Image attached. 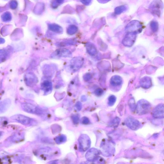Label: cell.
Returning <instances> with one entry per match:
<instances>
[{"label":"cell","instance_id":"1","mask_svg":"<svg viewBox=\"0 0 164 164\" xmlns=\"http://www.w3.org/2000/svg\"><path fill=\"white\" fill-rule=\"evenodd\" d=\"M84 62V58L81 57H77L72 58L66 67V70L71 73H75L79 70L82 66Z\"/></svg>","mask_w":164,"mask_h":164},{"label":"cell","instance_id":"2","mask_svg":"<svg viewBox=\"0 0 164 164\" xmlns=\"http://www.w3.org/2000/svg\"><path fill=\"white\" fill-rule=\"evenodd\" d=\"M151 108V105L150 102L144 99H142L138 102L136 110L139 115H143L150 112Z\"/></svg>","mask_w":164,"mask_h":164},{"label":"cell","instance_id":"3","mask_svg":"<svg viewBox=\"0 0 164 164\" xmlns=\"http://www.w3.org/2000/svg\"><path fill=\"white\" fill-rule=\"evenodd\" d=\"M79 150L82 152L86 151L90 147L91 141L90 138L85 134L79 136L78 139Z\"/></svg>","mask_w":164,"mask_h":164},{"label":"cell","instance_id":"4","mask_svg":"<svg viewBox=\"0 0 164 164\" xmlns=\"http://www.w3.org/2000/svg\"><path fill=\"white\" fill-rule=\"evenodd\" d=\"M142 30L141 23L138 21L134 20L129 23L125 28V31L127 32H131L136 34L140 33Z\"/></svg>","mask_w":164,"mask_h":164},{"label":"cell","instance_id":"5","mask_svg":"<svg viewBox=\"0 0 164 164\" xmlns=\"http://www.w3.org/2000/svg\"><path fill=\"white\" fill-rule=\"evenodd\" d=\"M111 144L107 141H103L101 148L104 155L109 156L113 154L115 152V148Z\"/></svg>","mask_w":164,"mask_h":164},{"label":"cell","instance_id":"6","mask_svg":"<svg viewBox=\"0 0 164 164\" xmlns=\"http://www.w3.org/2000/svg\"><path fill=\"white\" fill-rule=\"evenodd\" d=\"M72 56L71 52L68 49L65 48H60L56 50L51 55L52 58L57 59L61 57H70Z\"/></svg>","mask_w":164,"mask_h":164},{"label":"cell","instance_id":"7","mask_svg":"<svg viewBox=\"0 0 164 164\" xmlns=\"http://www.w3.org/2000/svg\"><path fill=\"white\" fill-rule=\"evenodd\" d=\"M137 34L133 33H127L122 40V43L123 45L128 47L132 46L136 41Z\"/></svg>","mask_w":164,"mask_h":164},{"label":"cell","instance_id":"8","mask_svg":"<svg viewBox=\"0 0 164 164\" xmlns=\"http://www.w3.org/2000/svg\"><path fill=\"white\" fill-rule=\"evenodd\" d=\"M24 81L28 86H33L38 82V79L35 74L32 73H26L24 76Z\"/></svg>","mask_w":164,"mask_h":164},{"label":"cell","instance_id":"9","mask_svg":"<svg viewBox=\"0 0 164 164\" xmlns=\"http://www.w3.org/2000/svg\"><path fill=\"white\" fill-rule=\"evenodd\" d=\"M21 107L23 110L27 113L35 114L41 113V110L36 106L29 103H23L22 104Z\"/></svg>","mask_w":164,"mask_h":164},{"label":"cell","instance_id":"10","mask_svg":"<svg viewBox=\"0 0 164 164\" xmlns=\"http://www.w3.org/2000/svg\"><path fill=\"white\" fill-rule=\"evenodd\" d=\"M11 118L13 120L24 125H29L32 121V119L20 114H17V115H14Z\"/></svg>","mask_w":164,"mask_h":164},{"label":"cell","instance_id":"11","mask_svg":"<svg viewBox=\"0 0 164 164\" xmlns=\"http://www.w3.org/2000/svg\"><path fill=\"white\" fill-rule=\"evenodd\" d=\"M99 152L97 149L92 148L86 153L85 157L89 162H94L97 160L99 157Z\"/></svg>","mask_w":164,"mask_h":164},{"label":"cell","instance_id":"12","mask_svg":"<svg viewBox=\"0 0 164 164\" xmlns=\"http://www.w3.org/2000/svg\"><path fill=\"white\" fill-rule=\"evenodd\" d=\"M125 123L127 127L134 131L138 130L141 127L140 122L133 118H127L125 121Z\"/></svg>","mask_w":164,"mask_h":164},{"label":"cell","instance_id":"13","mask_svg":"<svg viewBox=\"0 0 164 164\" xmlns=\"http://www.w3.org/2000/svg\"><path fill=\"white\" fill-rule=\"evenodd\" d=\"M152 115L156 119L164 118V104H161L157 105L154 109Z\"/></svg>","mask_w":164,"mask_h":164},{"label":"cell","instance_id":"14","mask_svg":"<svg viewBox=\"0 0 164 164\" xmlns=\"http://www.w3.org/2000/svg\"><path fill=\"white\" fill-rule=\"evenodd\" d=\"M141 86L144 89H148L152 86L151 79L149 77L145 76L142 78L140 82Z\"/></svg>","mask_w":164,"mask_h":164},{"label":"cell","instance_id":"15","mask_svg":"<svg viewBox=\"0 0 164 164\" xmlns=\"http://www.w3.org/2000/svg\"><path fill=\"white\" fill-rule=\"evenodd\" d=\"M41 88L46 93L51 91L52 89V83L48 80H44L41 84Z\"/></svg>","mask_w":164,"mask_h":164},{"label":"cell","instance_id":"16","mask_svg":"<svg viewBox=\"0 0 164 164\" xmlns=\"http://www.w3.org/2000/svg\"><path fill=\"white\" fill-rule=\"evenodd\" d=\"M48 28L49 30L58 34H62L63 32L62 28L55 23L49 24Z\"/></svg>","mask_w":164,"mask_h":164},{"label":"cell","instance_id":"17","mask_svg":"<svg viewBox=\"0 0 164 164\" xmlns=\"http://www.w3.org/2000/svg\"><path fill=\"white\" fill-rule=\"evenodd\" d=\"M86 48L88 53L91 56L95 55L97 53V48L92 43L89 42L87 43Z\"/></svg>","mask_w":164,"mask_h":164},{"label":"cell","instance_id":"18","mask_svg":"<svg viewBox=\"0 0 164 164\" xmlns=\"http://www.w3.org/2000/svg\"><path fill=\"white\" fill-rule=\"evenodd\" d=\"M110 83L113 86H120L122 83V79L119 76H112L110 79Z\"/></svg>","mask_w":164,"mask_h":164},{"label":"cell","instance_id":"19","mask_svg":"<svg viewBox=\"0 0 164 164\" xmlns=\"http://www.w3.org/2000/svg\"><path fill=\"white\" fill-rule=\"evenodd\" d=\"M44 9V4L42 3H39L34 8V12L36 14H39L43 11Z\"/></svg>","mask_w":164,"mask_h":164},{"label":"cell","instance_id":"20","mask_svg":"<svg viewBox=\"0 0 164 164\" xmlns=\"http://www.w3.org/2000/svg\"><path fill=\"white\" fill-rule=\"evenodd\" d=\"M76 42L73 40H69L64 41L57 44V46L59 47H64L67 46L72 45L75 44Z\"/></svg>","mask_w":164,"mask_h":164},{"label":"cell","instance_id":"21","mask_svg":"<svg viewBox=\"0 0 164 164\" xmlns=\"http://www.w3.org/2000/svg\"><path fill=\"white\" fill-rule=\"evenodd\" d=\"M2 20L3 22H9L11 21L12 18V16L11 13L7 12L4 13L2 17Z\"/></svg>","mask_w":164,"mask_h":164},{"label":"cell","instance_id":"22","mask_svg":"<svg viewBox=\"0 0 164 164\" xmlns=\"http://www.w3.org/2000/svg\"><path fill=\"white\" fill-rule=\"evenodd\" d=\"M78 30V29L76 26L73 25H71L68 27L67 32L70 35H73L77 32Z\"/></svg>","mask_w":164,"mask_h":164},{"label":"cell","instance_id":"23","mask_svg":"<svg viewBox=\"0 0 164 164\" xmlns=\"http://www.w3.org/2000/svg\"><path fill=\"white\" fill-rule=\"evenodd\" d=\"M127 7L125 5H122L118 7L115 9V13L116 14H120L126 11Z\"/></svg>","mask_w":164,"mask_h":164},{"label":"cell","instance_id":"24","mask_svg":"<svg viewBox=\"0 0 164 164\" xmlns=\"http://www.w3.org/2000/svg\"><path fill=\"white\" fill-rule=\"evenodd\" d=\"M8 55V52L6 51L5 50H1L0 51V61L1 63L6 60Z\"/></svg>","mask_w":164,"mask_h":164},{"label":"cell","instance_id":"25","mask_svg":"<svg viewBox=\"0 0 164 164\" xmlns=\"http://www.w3.org/2000/svg\"><path fill=\"white\" fill-rule=\"evenodd\" d=\"M128 105L131 110L132 111H135L136 110V106L135 99L133 98H131L128 101Z\"/></svg>","mask_w":164,"mask_h":164},{"label":"cell","instance_id":"26","mask_svg":"<svg viewBox=\"0 0 164 164\" xmlns=\"http://www.w3.org/2000/svg\"><path fill=\"white\" fill-rule=\"evenodd\" d=\"M120 119L118 117H116L113 119L111 123L110 126L113 127H117L120 124Z\"/></svg>","mask_w":164,"mask_h":164},{"label":"cell","instance_id":"27","mask_svg":"<svg viewBox=\"0 0 164 164\" xmlns=\"http://www.w3.org/2000/svg\"><path fill=\"white\" fill-rule=\"evenodd\" d=\"M116 98L114 95H111L108 98V105L110 106H113L116 101Z\"/></svg>","mask_w":164,"mask_h":164},{"label":"cell","instance_id":"28","mask_svg":"<svg viewBox=\"0 0 164 164\" xmlns=\"http://www.w3.org/2000/svg\"><path fill=\"white\" fill-rule=\"evenodd\" d=\"M9 5L12 9H16L18 6L17 2L15 0H12L9 3Z\"/></svg>","mask_w":164,"mask_h":164},{"label":"cell","instance_id":"29","mask_svg":"<svg viewBox=\"0 0 164 164\" xmlns=\"http://www.w3.org/2000/svg\"><path fill=\"white\" fill-rule=\"evenodd\" d=\"M151 27L152 31L153 32H156L158 29V24L156 22H153L151 23Z\"/></svg>","mask_w":164,"mask_h":164},{"label":"cell","instance_id":"30","mask_svg":"<svg viewBox=\"0 0 164 164\" xmlns=\"http://www.w3.org/2000/svg\"><path fill=\"white\" fill-rule=\"evenodd\" d=\"M92 78V76L90 73H86L83 76L84 80L87 82L90 80Z\"/></svg>","mask_w":164,"mask_h":164},{"label":"cell","instance_id":"31","mask_svg":"<svg viewBox=\"0 0 164 164\" xmlns=\"http://www.w3.org/2000/svg\"><path fill=\"white\" fill-rule=\"evenodd\" d=\"M103 91L101 88H97L95 91V95L97 96H101L103 94Z\"/></svg>","mask_w":164,"mask_h":164},{"label":"cell","instance_id":"32","mask_svg":"<svg viewBox=\"0 0 164 164\" xmlns=\"http://www.w3.org/2000/svg\"><path fill=\"white\" fill-rule=\"evenodd\" d=\"M64 0H55V2L56 3H53L52 6L53 8H56L57 7V6L59 4H61L64 1Z\"/></svg>","mask_w":164,"mask_h":164},{"label":"cell","instance_id":"33","mask_svg":"<svg viewBox=\"0 0 164 164\" xmlns=\"http://www.w3.org/2000/svg\"><path fill=\"white\" fill-rule=\"evenodd\" d=\"M72 119L73 122L74 124H78L79 121V117L77 115H74L72 116Z\"/></svg>","mask_w":164,"mask_h":164},{"label":"cell","instance_id":"34","mask_svg":"<svg viewBox=\"0 0 164 164\" xmlns=\"http://www.w3.org/2000/svg\"><path fill=\"white\" fill-rule=\"evenodd\" d=\"M81 122L84 125H87L89 123V121L87 117H84L81 119Z\"/></svg>","mask_w":164,"mask_h":164},{"label":"cell","instance_id":"35","mask_svg":"<svg viewBox=\"0 0 164 164\" xmlns=\"http://www.w3.org/2000/svg\"><path fill=\"white\" fill-rule=\"evenodd\" d=\"M92 0H80L81 2L86 6H88L90 5Z\"/></svg>","mask_w":164,"mask_h":164},{"label":"cell","instance_id":"36","mask_svg":"<svg viewBox=\"0 0 164 164\" xmlns=\"http://www.w3.org/2000/svg\"><path fill=\"white\" fill-rule=\"evenodd\" d=\"M76 107L78 111H80L82 107V103L79 102H77L76 104Z\"/></svg>","mask_w":164,"mask_h":164},{"label":"cell","instance_id":"37","mask_svg":"<svg viewBox=\"0 0 164 164\" xmlns=\"http://www.w3.org/2000/svg\"><path fill=\"white\" fill-rule=\"evenodd\" d=\"M97 1L101 3H106L108 2L111 0H97Z\"/></svg>","mask_w":164,"mask_h":164},{"label":"cell","instance_id":"38","mask_svg":"<svg viewBox=\"0 0 164 164\" xmlns=\"http://www.w3.org/2000/svg\"><path fill=\"white\" fill-rule=\"evenodd\" d=\"M82 101H85L87 100L85 96H83L82 97Z\"/></svg>","mask_w":164,"mask_h":164},{"label":"cell","instance_id":"39","mask_svg":"<svg viewBox=\"0 0 164 164\" xmlns=\"http://www.w3.org/2000/svg\"><path fill=\"white\" fill-rule=\"evenodd\" d=\"M0 42H1V44H2L5 42V41L3 39L1 38V39H0Z\"/></svg>","mask_w":164,"mask_h":164}]
</instances>
